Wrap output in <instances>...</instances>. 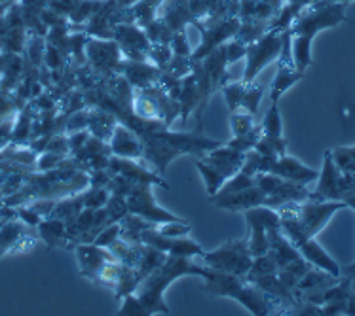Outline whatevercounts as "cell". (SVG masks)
Segmentation results:
<instances>
[{"instance_id": "1", "label": "cell", "mask_w": 355, "mask_h": 316, "mask_svg": "<svg viewBox=\"0 0 355 316\" xmlns=\"http://www.w3.org/2000/svg\"><path fill=\"white\" fill-rule=\"evenodd\" d=\"M346 6L344 2H325L304 8L295 23L291 25V42H293V61L300 72L308 71L312 65V42L321 30L334 29L346 21Z\"/></svg>"}, {"instance_id": "2", "label": "cell", "mask_w": 355, "mask_h": 316, "mask_svg": "<svg viewBox=\"0 0 355 316\" xmlns=\"http://www.w3.org/2000/svg\"><path fill=\"white\" fill-rule=\"evenodd\" d=\"M143 142V161H150L156 169V173L164 174L169 163L179 156L184 154H196L203 156L213 148H218L220 140H213L202 135V129L194 133H184V131H169V127H159V129L148 131L141 135Z\"/></svg>"}, {"instance_id": "3", "label": "cell", "mask_w": 355, "mask_h": 316, "mask_svg": "<svg viewBox=\"0 0 355 316\" xmlns=\"http://www.w3.org/2000/svg\"><path fill=\"white\" fill-rule=\"evenodd\" d=\"M209 267H202L192 261V258H181V256H166V259L159 263L153 273L146 277L137 288V297L148 310V316L162 313L169 315V307L164 301L166 290L171 286V282L181 279V277H202L203 281L209 277Z\"/></svg>"}, {"instance_id": "4", "label": "cell", "mask_w": 355, "mask_h": 316, "mask_svg": "<svg viewBox=\"0 0 355 316\" xmlns=\"http://www.w3.org/2000/svg\"><path fill=\"white\" fill-rule=\"evenodd\" d=\"M203 292L215 295V297H232L245 307L251 315L266 316V315H285L283 305L277 299L266 292H262L261 288L254 286L251 282H247L243 277H236L230 273H220L211 269L209 277L205 279Z\"/></svg>"}, {"instance_id": "5", "label": "cell", "mask_w": 355, "mask_h": 316, "mask_svg": "<svg viewBox=\"0 0 355 316\" xmlns=\"http://www.w3.org/2000/svg\"><path fill=\"white\" fill-rule=\"evenodd\" d=\"M243 158H245V154L234 150L226 144L200 156V159L196 161V169L202 174L209 197L217 194L226 180L232 178L234 174H238L241 171Z\"/></svg>"}, {"instance_id": "6", "label": "cell", "mask_w": 355, "mask_h": 316, "mask_svg": "<svg viewBox=\"0 0 355 316\" xmlns=\"http://www.w3.org/2000/svg\"><path fill=\"white\" fill-rule=\"evenodd\" d=\"M205 266L213 269V271H220V273H230L236 277H243L249 273L251 263H253V256L247 248V239H234V241H226L225 245L218 246L213 252H205L202 256Z\"/></svg>"}, {"instance_id": "7", "label": "cell", "mask_w": 355, "mask_h": 316, "mask_svg": "<svg viewBox=\"0 0 355 316\" xmlns=\"http://www.w3.org/2000/svg\"><path fill=\"white\" fill-rule=\"evenodd\" d=\"M355 195V180L342 173L334 163L333 151L327 150L323 156V169L319 173L318 186L310 192V199L318 201H344Z\"/></svg>"}, {"instance_id": "8", "label": "cell", "mask_w": 355, "mask_h": 316, "mask_svg": "<svg viewBox=\"0 0 355 316\" xmlns=\"http://www.w3.org/2000/svg\"><path fill=\"white\" fill-rule=\"evenodd\" d=\"M285 32V30H283ZM283 32L277 30H268L254 40L253 44L247 46V55H245V72H243V78L241 82L251 84L254 78L261 74L264 66H268L270 63H274L279 57V51L283 46Z\"/></svg>"}, {"instance_id": "9", "label": "cell", "mask_w": 355, "mask_h": 316, "mask_svg": "<svg viewBox=\"0 0 355 316\" xmlns=\"http://www.w3.org/2000/svg\"><path fill=\"white\" fill-rule=\"evenodd\" d=\"M254 184L268 195V207L272 209H279L287 203H302L310 199V189L304 184L279 178L276 174H254Z\"/></svg>"}, {"instance_id": "10", "label": "cell", "mask_w": 355, "mask_h": 316, "mask_svg": "<svg viewBox=\"0 0 355 316\" xmlns=\"http://www.w3.org/2000/svg\"><path fill=\"white\" fill-rule=\"evenodd\" d=\"M344 209H348V205L344 201L306 199V201L298 203L297 216L306 235L308 237H318L319 233L327 227V223L331 222V218Z\"/></svg>"}, {"instance_id": "11", "label": "cell", "mask_w": 355, "mask_h": 316, "mask_svg": "<svg viewBox=\"0 0 355 316\" xmlns=\"http://www.w3.org/2000/svg\"><path fill=\"white\" fill-rule=\"evenodd\" d=\"M154 184H133L130 194L125 195V203H128V210L131 214H137L145 218L153 223H164V222H175V220H182L173 212L162 209L156 197L153 194Z\"/></svg>"}, {"instance_id": "12", "label": "cell", "mask_w": 355, "mask_h": 316, "mask_svg": "<svg viewBox=\"0 0 355 316\" xmlns=\"http://www.w3.org/2000/svg\"><path fill=\"white\" fill-rule=\"evenodd\" d=\"M211 0H166L159 17L171 27L173 32L187 29L189 25L203 21L209 12Z\"/></svg>"}, {"instance_id": "13", "label": "cell", "mask_w": 355, "mask_h": 316, "mask_svg": "<svg viewBox=\"0 0 355 316\" xmlns=\"http://www.w3.org/2000/svg\"><path fill=\"white\" fill-rule=\"evenodd\" d=\"M239 23H241L239 17H230V19H223V21L215 23H196L194 27L200 30L202 42H200L196 50L190 53L192 63L203 61V59L209 55L211 51L217 50L218 46H223L228 40H232L236 32H238Z\"/></svg>"}, {"instance_id": "14", "label": "cell", "mask_w": 355, "mask_h": 316, "mask_svg": "<svg viewBox=\"0 0 355 316\" xmlns=\"http://www.w3.org/2000/svg\"><path fill=\"white\" fill-rule=\"evenodd\" d=\"M122 59V51H120V48H118V44L114 40L89 36V40L86 44V63L99 76L105 78V76L118 74Z\"/></svg>"}, {"instance_id": "15", "label": "cell", "mask_w": 355, "mask_h": 316, "mask_svg": "<svg viewBox=\"0 0 355 316\" xmlns=\"http://www.w3.org/2000/svg\"><path fill=\"white\" fill-rule=\"evenodd\" d=\"M259 173L276 174L279 178L291 180V182H297V184H304V186L312 184V182H315V180L319 178V171L306 167L304 163H300L297 158H291L287 154H283L279 158L261 156Z\"/></svg>"}, {"instance_id": "16", "label": "cell", "mask_w": 355, "mask_h": 316, "mask_svg": "<svg viewBox=\"0 0 355 316\" xmlns=\"http://www.w3.org/2000/svg\"><path fill=\"white\" fill-rule=\"evenodd\" d=\"M158 225V223H156ZM156 225L143 231L141 243L146 246H153L156 250L166 252L167 256H181V258H202L205 250L198 245L196 241L187 237H166L162 235Z\"/></svg>"}, {"instance_id": "17", "label": "cell", "mask_w": 355, "mask_h": 316, "mask_svg": "<svg viewBox=\"0 0 355 316\" xmlns=\"http://www.w3.org/2000/svg\"><path fill=\"white\" fill-rule=\"evenodd\" d=\"M118 44V48L122 51L123 59H131V61H148L146 53L150 48V42L146 38V32L143 27L139 25H114L112 27V38Z\"/></svg>"}, {"instance_id": "18", "label": "cell", "mask_w": 355, "mask_h": 316, "mask_svg": "<svg viewBox=\"0 0 355 316\" xmlns=\"http://www.w3.org/2000/svg\"><path fill=\"white\" fill-rule=\"evenodd\" d=\"M74 252H76V259H78L80 275L94 284L99 282L103 269L110 259H116L109 248L94 245V243H78L74 246Z\"/></svg>"}, {"instance_id": "19", "label": "cell", "mask_w": 355, "mask_h": 316, "mask_svg": "<svg viewBox=\"0 0 355 316\" xmlns=\"http://www.w3.org/2000/svg\"><path fill=\"white\" fill-rule=\"evenodd\" d=\"M209 201L217 209L228 210V212H245V210L253 209V207H261V205L268 207V195L254 184V186L245 187L241 192H234V194L211 195Z\"/></svg>"}, {"instance_id": "20", "label": "cell", "mask_w": 355, "mask_h": 316, "mask_svg": "<svg viewBox=\"0 0 355 316\" xmlns=\"http://www.w3.org/2000/svg\"><path fill=\"white\" fill-rule=\"evenodd\" d=\"M143 159H130V158H118V156H110L109 169L112 174H120L123 178H128L131 184H156V186L169 187L166 180L162 178L158 173H150L146 171V167L141 163Z\"/></svg>"}, {"instance_id": "21", "label": "cell", "mask_w": 355, "mask_h": 316, "mask_svg": "<svg viewBox=\"0 0 355 316\" xmlns=\"http://www.w3.org/2000/svg\"><path fill=\"white\" fill-rule=\"evenodd\" d=\"M118 74H122L131 87H135V89H146V87H153L158 84L159 76H162V68L153 65L150 61L122 59Z\"/></svg>"}, {"instance_id": "22", "label": "cell", "mask_w": 355, "mask_h": 316, "mask_svg": "<svg viewBox=\"0 0 355 316\" xmlns=\"http://www.w3.org/2000/svg\"><path fill=\"white\" fill-rule=\"evenodd\" d=\"M164 2L166 0H135L130 6L118 10L114 14V25L128 23V25H139L145 29L148 23L158 17Z\"/></svg>"}, {"instance_id": "23", "label": "cell", "mask_w": 355, "mask_h": 316, "mask_svg": "<svg viewBox=\"0 0 355 316\" xmlns=\"http://www.w3.org/2000/svg\"><path fill=\"white\" fill-rule=\"evenodd\" d=\"M109 148L112 156L130 159H143V142L141 138L123 123L118 122V125L112 131V137L109 140Z\"/></svg>"}, {"instance_id": "24", "label": "cell", "mask_w": 355, "mask_h": 316, "mask_svg": "<svg viewBox=\"0 0 355 316\" xmlns=\"http://www.w3.org/2000/svg\"><path fill=\"white\" fill-rule=\"evenodd\" d=\"M33 235L27 233V227L21 220H10L0 223V256L8 252H21L33 246Z\"/></svg>"}, {"instance_id": "25", "label": "cell", "mask_w": 355, "mask_h": 316, "mask_svg": "<svg viewBox=\"0 0 355 316\" xmlns=\"http://www.w3.org/2000/svg\"><path fill=\"white\" fill-rule=\"evenodd\" d=\"M118 125L116 115L105 110V108L92 106L89 108V115H87V131L92 137H97L109 142L110 137H112V131Z\"/></svg>"}, {"instance_id": "26", "label": "cell", "mask_w": 355, "mask_h": 316, "mask_svg": "<svg viewBox=\"0 0 355 316\" xmlns=\"http://www.w3.org/2000/svg\"><path fill=\"white\" fill-rule=\"evenodd\" d=\"M179 115H181V123L187 125L190 114H194L200 106V93H198V82L194 72L187 74L181 80V93H179Z\"/></svg>"}, {"instance_id": "27", "label": "cell", "mask_w": 355, "mask_h": 316, "mask_svg": "<svg viewBox=\"0 0 355 316\" xmlns=\"http://www.w3.org/2000/svg\"><path fill=\"white\" fill-rule=\"evenodd\" d=\"M38 237L42 239L50 250L55 246H67V223L59 218L48 216L38 223Z\"/></svg>"}, {"instance_id": "28", "label": "cell", "mask_w": 355, "mask_h": 316, "mask_svg": "<svg viewBox=\"0 0 355 316\" xmlns=\"http://www.w3.org/2000/svg\"><path fill=\"white\" fill-rule=\"evenodd\" d=\"M156 223L148 222L145 218H141L137 214H128L123 216L122 220H120V239L123 241H128V243H135L139 245L141 243V235H143V231L148 230V227H153Z\"/></svg>"}, {"instance_id": "29", "label": "cell", "mask_w": 355, "mask_h": 316, "mask_svg": "<svg viewBox=\"0 0 355 316\" xmlns=\"http://www.w3.org/2000/svg\"><path fill=\"white\" fill-rule=\"evenodd\" d=\"M270 21H241L239 23V29L236 32V40L243 44H253L254 40H259L264 32H268Z\"/></svg>"}, {"instance_id": "30", "label": "cell", "mask_w": 355, "mask_h": 316, "mask_svg": "<svg viewBox=\"0 0 355 316\" xmlns=\"http://www.w3.org/2000/svg\"><path fill=\"white\" fill-rule=\"evenodd\" d=\"M254 150L261 156L268 158H279L283 154H287V138L285 137H266L261 135V138L254 144Z\"/></svg>"}, {"instance_id": "31", "label": "cell", "mask_w": 355, "mask_h": 316, "mask_svg": "<svg viewBox=\"0 0 355 316\" xmlns=\"http://www.w3.org/2000/svg\"><path fill=\"white\" fill-rule=\"evenodd\" d=\"M262 135L266 137H283V122L279 114V102H270V108L261 123Z\"/></svg>"}, {"instance_id": "32", "label": "cell", "mask_w": 355, "mask_h": 316, "mask_svg": "<svg viewBox=\"0 0 355 316\" xmlns=\"http://www.w3.org/2000/svg\"><path fill=\"white\" fill-rule=\"evenodd\" d=\"M145 32L150 44H169L175 35L173 30H171V27H169L159 15L146 25Z\"/></svg>"}, {"instance_id": "33", "label": "cell", "mask_w": 355, "mask_h": 316, "mask_svg": "<svg viewBox=\"0 0 355 316\" xmlns=\"http://www.w3.org/2000/svg\"><path fill=\"white\" fill-rule=\"evenodd\" d=\"M277 263L274 261V258L270 254H264V256H257L253 258V263H251V269L249 273L245 275V281H254L259 277H266V275L277 273Z\"/></svg>"}, {"instance_id": "34", "label": "cell", "mask_w": 355, "mask_h": 316, "mask_svg": "<svg viewBox=\"0 0 355 316\" xmlns=\"http://www.w3.org/2000/svg\"><path fill=\"white\" fill-rule=\"evenodd\" d=\"M264 93H266V87L261 86V84H254V82L247 84L245 93H243V101H241V108L247 110L249 114L257 115Z\"/></svg>"}, {"instance_id": "35", "label": "cell", "mask_w": 355, "mask_h": 316, "mask_svg": "<svg viewBox=\"0 0 355 316\" xmlns=\"http://www.w3.org/2000/svg\"><path fill=\"white\" fill-rule=\"evenodd\" d=\"M254 127V115L249 114L247 110L239 108V110H234L230 112V129H232L234 137H239V135H245Z\"/></svg>"}, {"instance_id": "36", "label": "cell", "mask_w": 355, "mask_h": 316, "mask_svg": "<svg viewBox=\"0 0 355 316\" xmlns=\"http://www.w3.org/2000/svg\"><path fill=\"white\" fill-rule=\"evenodd\" d=\"M245 82H236V84H225L220 87V91L225 95L226 106L230 112L239 110L241 108V101H243V93H245Z\"/></svg>"}, {"instance_id": "37", "label": "cell", "mask_w": 355, "mask_h": 316, "mask_svg": "<svg viewBox=\"0 0 355 316\" xmlns=\"http://www.w3.org/2000/svg\"><path fill=\"white\" fill-rule=\"evenodd\" d=\"M171 57H173V50L169 44H150L148 53H146V59L158 68H166Z\"/></svg>"}, {"instance_id": "38", "label": "cell", "mask_w": 355, "mask_h": 316, "mask_svg": "<svg viewBox=\"0 0 355 316\" xmlns=\"http://www.w3.org/2000/svg\"><path fill=\"white\" fill-rule=\"evenodd\" d=\"M262 135V127L261 125H254L253 129L249 131V133H245V135H239V137H234L230 142H226L230 148H234V150L241 151V154H245V151L253 150L254 144H257V140L261 138Z\"/></svg>"}, {"instance_id": "39", "label": "cell", "mask_w": 355, "mask_h": 316, "mask_svg": "<svg viewBox=\"0 0 355 316\" xmlns=\"http://www.w3.org/2000/svg\"><path fill=\"white\" fill-rule=\"evenodd\" d=\"M105 209L109 212L110 216V222H120L123 216L130 214V210H128V203H125V197L123 195L118 194H110L107 203H105Z\"/></svg>"}, {"instance_id": "40", "label": "cell", "mask_w": 355, "mask_h": 316, "mask_svg": "<svg viewBox=\"0 0 355 316\" xmlns=\"http://www.w3.org/2000/svg\"><path fill=\"white\" fill-rule=\"evenodd\" d=\"M251 186H254V176H249V174L241 173V171H239L238 174H234L232 178L226 180L225 184H223V187L218 189L217 194H220V195L234 194V192H241V189H245V187H251Z\"/></svg>"}, {"instance_id": "41", "label": "cell", "mask_w": 355, "mask_h": 316, "mask_svg": "<svg viewBox=\"0 0 355 316\" xmlns=\"http://www.w3.org/2000/svg\"><path fill=\"white\" fill-rule=\"evenodd\" d=\"M156 230L166 237H187L192 233V225L187 220H175V222L158 223Z\"/></svg>"}, {"instance_id": "42", "label": "cell", "mask_w": 355, "mask_h": 316, "mask_svg": "<svg viewBox=\"0 0 355 316\" xmlns=\"http://www.w3.org/2000/svg\"><path fill=\"white\" fill-rule=\"evenodd\" d=\"M118 315H131V316H148V310L145 309V305L141 303L137 294H128L122 297V305L118 309Z\"/></svg>"}, {"instance_id": "43", "label": "cell", "mask_w": 355, "mask_h": 316, "mask_svg": "<svg viewBox=\"0 0 355 316\" xmlns=\"http://www.w3.org/2000/svg\"><path fill=\"white\" fill-rule=\"evenodd\" d=\"M67 156H61V154H55V151H42L37 158V171L40 173H48V171H53L55 167L61 165V161L65 159Z\"/></svg>"}, {"instance_id": "44", "label": "cell", "mask_w": 355, "mask_h": 316, "mask_svg": "<svg viewBox=\"0 0 355 316\" xmlns=\"http://www.w3.org/2000/svg\"><path fill=\"white\" fill-rule=\"evenodd\" d=\"M116 239H120V222H114L107 225L105 230L95 237L94 245H99V246H105V248H109Z\"/></svg>"}, {"instance_id": "45", "label": "cell", "mask_w": 355, "mask_h": 316, "mask_svg": "<svg viewBox=\"0 0 355 316\" xmlns=\"http://www.w3.org/2000/svg\"><path fill=\"white\" fill-rule=\"evenodd\" d=\"M225 50H226V59H228V65H234V63L239 61V59H245L247 44L239 42V40L232 38V40H228V42L225 44Z\"/></svg>"}, {"instance_id": "46", "label": "cell", "mask_w": 355, "mask_h": 316, "mask_svg": "<svg viewBox=\"0 0 355 316\" xmlns=\"http://www.w3.org/2000/svg\"><path fill=\"white\" fill-rule=\"evenodd\" d=\"M171 50H173V55H190L192 50H190V44H189V36H187V29L177 30L171 38Z\"/></svg>"}, {"instance_id": "47", "label": "cell", "mask_w": 355, "mask_h": 316, "mask_svg": "<svg viewBox=\"0 0 355 316\" xmlns=\"http://www.w3.org/2000/svg\"><path fill=\"white\" fill-rule=\"evenodd\" d=\"M344 315L355 316V292H352L348 295V299H346V310H344Z\"/></svg>"}, {"instance_id": "48", "label": "cell", "mask_w": 355, "mask_h": 316, "mask_svg": "<svg viewBox=\"0 0 355 316\" xmlns=\"http://www.w3.org/2000/svg\"><path fill=\"white\" fill-rule=\"evenodd\" d=\"M342 277H348V279H354V277H355V261H354V263H352V266L348 267V269H346V271H344V273H342Z\"/></svg>"}, {"instance_id": "49", "label": "cell", "mask_w": 355, "mask_h": 316, "mask_svg": "<svg viewBox=\"0 0 355 316\" xmlns=\"http://www.w3.org/2000/svg\"><path fill=\"white\" fill-rule=\"evenodd\" d=\"M8 8H10V6H6V4H2V2H0V23H2V19H4V15H6Z\"/></svg>"}]
</instances>
